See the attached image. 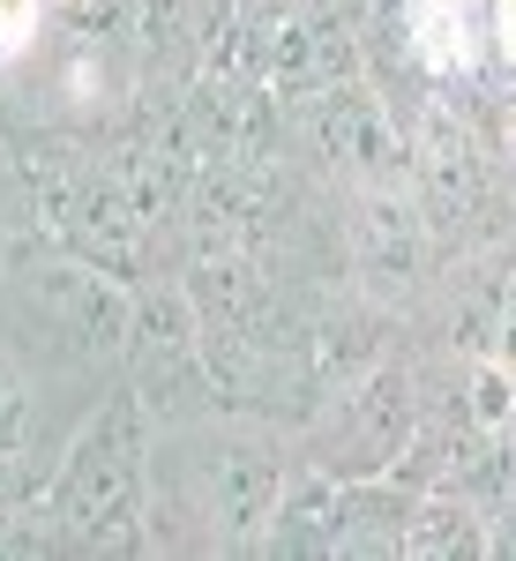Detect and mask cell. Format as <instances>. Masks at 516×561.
Returning <instances> with one entry per match:
<instances>
[{
  "mask_svg": "<svg viewBox=\"0 0 516 561\" xmlns=\"http://www.w3.org/2000/svg\"><path fill=\"white\" fill-rule=\"evenodd\" d=\"M285 472H293L285 449L262 427H240V420L158 427V449H150V547L262 554Z\"/></svg>",
  "mask_w": 516,
  "mask_h": 561,
  "instance_id": "cell-1",
  "label": "cell"
},
{
  "mask_svg": "<svg viewBox=\"0 0 516 561\" xmlns=\"http://www.w3.org/2000/svg\"><path fill=\"white\" fill-rule=\"evenodd\" d=\"M420 434V397H412V375L375 359L367 375L330 389V404L314 412L307 427V465L337 479H382Z\"/></svg>",
  "mask_w": 516,
  "mask_h": 561,
  "instance_id": "cell-3",
  "label": "cell"
},
{
  "mask_svg": "<svg viewBox=\"0 0 516 561\" xmlns=\"http://www.w3.org/2000/svg\"><path fill=\"white\" fill-rule=\"evenodd\" d=\"M150 404L121 389L90 412L45 479L60 554H150Z\"/></svg>",
  "mask_w": 516,
  "mask_h": 561,
  "instance_id": "cell-2",
  "label": "cell"
},
{
  "mask_svg": "<svg viewBox=\"0 0 516 561\" xmlns=\"http://www.w3.org/2000/svg\"><path fill=\"white\" fill-rule=\"evenodd\" d=\"M150 225H158V210L142 203L128 165H90L76 203H68V217H60V240H68L76 262L105 270V277H142Z\"/></svg>",
  "mask_w": 516,
  "mask_h": 561,
  "instance_id": "cell-5",
  "label": "cell"
},
{
  "mask_svg": "<svg viewBox=\"0 0 516 561\" xmlns=\"http://www.w3.org/2000/svg\"><path fill=\"white\" fill-rule=\"evenodd\" d=\"M404 554H494V531H486V517L449 486V494H420V502H412Z\"/></svg>",
  "mask_w": 516,
  "mask_h": 561,
  "instance_id": "cell-9",
  "label": "cell"
},
{
  "mask_svg": "<svg viewBox=\"0 0 516 561\" xmlns=\"http://www.w3.org/2000/svg\"><path fill=\"white\" fill-rule=\"evenodd\" d=\"M359 76H367L359 15H344L330 0H307L293 15H270V90L277 98H314V90L359 83Z\"/></svg>",
  "mask_w": 516,
  "mask_h": 561,
  "instance_id": "cell-6",
  "label": "cell"
},
{
  "mask_svg": "<svg viewBox=\"0 0 516 561\" xmlns=\"http://www.w3.org/2000/svg\"><path fill=\"white\" fill-rule=\"evenodd\" d=\"M262 554H344V479L322 465H293Z\"/></svg>",
  "mask_w": 516,
  "mask_h": 561,
  "instance_id": "cell-8",
  "label": "cell"
},
{
  "mask_svg": "<svg viewBox=\"0 0 516 561\" xmlns=\"http://www.w3.org/2000/svg\"><path fill=\"white\" fill-rule=\"evenodd\" d=\"M53 8H60V0H53Z\"/></svg>",
  "mask_w": 516,
  "mask_h": 561,
  "instance_id": "cell-16",
  "label": "cell"
},
{
  "mask_svg": "<svg viewBox=\"0 0 516 561\" xmlns=\"http://www.w3.org/2000/svg\"><path fill=\"white\" fill-rule=\"evenodd\" d=\"M0 232H8V195H0Z\"/></svg>",
  "mask_w": 516,
  "mask_h": 561,
  "instance_id": "cell-15",
  "label": "cell"
},
{
  "mask_svg": "<svg viewBox=\"0 0 516 561\" xmlns=\"http://www.w3.org/2000/svg\"><path fill=\"white\" fill-rule=\"evenodd\" d=\"M8 494H31V486H23V479H15V465L0 457V502H8Z\"/></svg>",
  "mask_w": 516,
  "mask_h": 561,
  "instance_id": "cell-13",
  "label": "cell"
},
{
  "mask_svg": "<svg viewBox=\"0 0 516 561\" xmlns=\"http://www.w3.org/2000/svg\"><path fill=\"white\" fill-rule=\"evenodd\" d=\"M31 420H38V389L23 375V359L0 345V457L15 465L23 486H31V472H23V457H31ZM31 494H38V486H31Z\"/></svg>",
  "mask_w": 516,
  "mask_h": 561,
  "instance_id": "cell-10",
  "label": "cell"
},
{
  "mask_svg": "<svg viewBox=\"0 0 516 561\" xmlns=\"http://www.w3.org/2000/svg\"><path fill=\"white\" fill-rule=\"evenodd\" d=\"M330 8H344V15H367V8H375V0H330Z\"/></svg>",
  "mask_w": 516,
  "mask_h": 561,
  "instance_id": "cell-14",
  "label": "cell"
},
{
  "mask_svg": "<svg viewBox=\"0 0 516 561\" xmlns=\"http://www.w3.org/2000/svg\"><path fill=\"white\" fill-rule=\"evenodd\" d=\"M494 45L502 60H516V0H494Z\"/></svg>",
  "mask_w": 516,
  "mask_h": 561,
  "instance_id": "cell-12",
  "label": "cell"
},
{
  "mask_svg": "<svg viewBox=\"0 0 516 561\" xmlns=\"http://www.w3.org/2000/svg\"><path fill=\"white\" fill-rule=\"evenodd\" d=\"M434 262V225L412 195L397 187H367L359 195V225H352V270L367 277L375 300H412L427 285Z\"/></svg>",
  "mask_w": 516,
  "mask_h": 561,
  "instance_id": "cell-7",
  "label": "cell"
},
{
  "mask_svg": "<svg viewBox=\"0 0 516 561\" xmlns=\"http://www.w3.org/2000/svg\"><path fill=\"white\" fill-rule=\"evenodd\" d=\"M293 113H300L307 142L330 165H344L352 180H367V187H397L404 180V135L389 121V98L367 90V76L359 83H330L314 98H293Z\"/></svg>",
  "mask_w": 516,
  "mask_h": 561,
  "instance_id": "cell-4",
  "label": "cell"
},
{
  "mask_svg": "<svg viewBox=\"0 0 516 561\" xmlns=\"http://www.w3.org/2000/svg\"><path fill=\"white\" fill-rule=\"evenodd\" d=\"M45 8H53V0H0V53H8V60H15L23 45L38 38Z\"/></svg>",
  "mask_w": 516,
  "mask_h": 561,
  "instance_id": "cell-11",
  "label": "cell"
}]
</instances>
